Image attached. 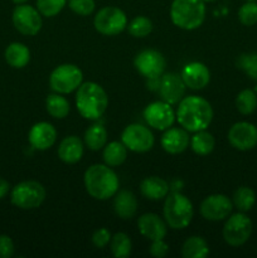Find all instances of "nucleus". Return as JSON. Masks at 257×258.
Listing matches in <instances>:
<instances>
[{"instance_id": "f257e3e1", "label": "nucleus", "mask_w": 257, "mask_h": 258, "mask_svg": "<svg viewBox=\"0 0 257 258\" xmlns=\"http://www.w3.org/2000/svg\"><path fill=\"white\" fill-rule=\"evenodd\" d=\"M176 120L189 133L206 130L213 120L211 103L199 96L181 98L176 111Z\"/></svg>"}, {"instance_id": "f03ea898", "label": "nucleus", "mask_w": 257, "mask_h": 258, "mask_svg": "<svg viewBox=\"0 0 257 258\" xmlns=\"http://www.w3.org/2000/svg\"><path fill=\"white\" fill-rule=\"evenodd\" d=\"M118 178L108 165L95 164L85 173V186L87 193L98 201H106L115 197L118 191Z\"/></svg>"}, {"instance_id": "7ed1b4c3", "label": "nucleus", "mask_w": 257, "mask_h": 258, "mask_svg": "<svg viewBox=\"0 0 257 258\" xmlns=\"http://www.w3.org/2000/svg\"><path fill=\"white\" fill-rule=\"evenodd\" d=\"M107 105L108 97L100 85L86 82L78 87L76 106L82 117L87 120H98L105 113Z\"/></svg>"}, {"instance_id": "20e7f679", "label": "nucleus", "mask_w": 257, "mask_h": 258, "mask_svg": "<svg viewBox=\"0 0 257 258\" xmlns=\"http://www.w3.org/2000/svg\"><path fill=\"white\" fill-rule=\"evenodd\" d=\"M170 18L171 22L181 29H197L203 24L206 18V3L203 0H173Z\"/></svg>"}, {"instance_id": "39448f33", "label": "nucleus", "mask_w": 257, "mask_h": 258, "mask_svg": "<svg viewBox=\"0 0 257 258\" xmlns=\"http://www.w3.org/2000/svg\"><path fill=\"white\" fill-rule=\"evenodd\" d=\"M193 204L180 193H171L164 203V218L173 229H183L189 226L193 218Z\"/></svg>"}, {"instance_id": "423d86ee", "label": "nucleus", "mask_w": 257, "mask_h": 258, "mask_svg": "<svg viewBox=\"0 0 257 258\" xmlns=\"http://www.w3.org/2000/svg\"><path fill=\"white\" fill-rule=\"evenodd\" d=\"M12 203L20 209H35L42 206L45 199V189L35 180H27L17 184L12 190Z\"/></svg>"}, {"instance_id": "0eeeda50", "label": "nucleus", "mask_w": 257, "mask_h": 258, "mask_svg": "<svg viewBox=\"0 0 257 258\" xmlns=\"http://www.w3.org/2000/svg\"><path fill=\"white\" fill-rule=\"evenodd\" d=\"M82 71L75 64H60L53 70L49 77V85L54 92L65 95L77 90L82 85Z\"/></svg>"}, {"instance_id": "6e6552de", "label": "nucleus", "mask_w": 257, "mask_h": 258, "mask_svg": "<svg viewBox=\"0 0 257 258\" xmlns=\"http://www.w3.org/2000/svg\"><path fill=\"white\" fill-rule=\"evenodd\" d=\"M96 30L103 35H117L127 27V18L116 7H105L98 10L93 20Z\"/></svg>"}, {"instance_id": "1a4fd4ad", "label": "nucleus", "mask_w": 257, "mask_h": 258, "mask_svg": "<svg viewBox=\"0 0 257 258\" xmlns=\"http://www.w3.org/2000/svg\"><path fill=\"white\" fill-rule=\"evenodd\" d=\"M251 233L252 222L243 212L229 217L223 227L224 241L232 247H239L246 243Z\"/></svg>"}, {"instance_id": "9d476101", "label": "nucleus", "mask_w": 257, "mask_h": 258, "mask_svg": "<svg viewBox=\"0 0 257 258\" xmlns=\"http://www.w3.org/2000/svg\"><path fill=\"white\" fill-rule=\"evenodd\" d=\"M121 143L134 153H146L154 146V135L145 126L133 123L122 131Z\"/></svg>"}, {"instance_id": "9b49d317", "label": "nucleus", "mask_w": 257, "mask_h": 258, "mask_svg": "<svg viewBox=\"0 0 257 258\" xmlns=\"http://www.w3.org/2000/svg\"><path fill=\"white\" fill-rule=\"evenodd\" d=\"M39 10L27 4H19L13 12V23L19 33L35 35L42 29V17Z\"/></svg>"}, {"instance_id": "f8f14e48", "label": "nucleus", "mask_w": 257, "mask_h": 258, "mask_svg": "<svg viewBox=\"0 0 257 258\" xmlns=\"http://www.w3.org/2000/svg\"><path fill=\"white\" fill-rule=\"evenodd\" d=\"M134 64L140 75L150 80V78H158L163 75L166 62L164 55L158 50L144 49L138 53Z\"/></svg>"}, {"instance_id": "ddd939ff", "label": "nucleus", "mask_w": 257, "mask_h": 258, "mask_svg": "<svg viewBox=\"0 0 257 258\" xmlns=\"http://www.w3.org/2000/svg\"><path fill=\"white\" fill-rule=\"evenodd\" d=\"M144 117L150 127L156 130H166L174 123L175 113L165 101H156L146 106L144 110Z\"/></svg>"}, {"instance_id": "4468645a", "label": "nucleus", "mask_w": 257, "mask_h": 258, "mask_svg": "<svg viewBox=\"0 0 257 258\" xmlns=\"http://www.w3.org/2000/svg\"><path fill=\"white\" fill-rule=\"evenodd\" d=\"M233 203L224 194H213L202 202L201 213L207 221L218 222L223 221L231 214Z\"/></svg>"}, {"instance_id": "2eb2a0df", "label": "nucleus", "mask_w": 257, "mask_h": 258, "mask_svg": "<svg viewBox=\"0 0 257 258\" xmlns=\"http://www.w3.org/2000/svg\"><path fill=\"white\" fill-rule=\"evenodd\" d=\"M229 144L239 151L252 150L257 146V127L251 122L241 121L229 128Z\"/></svg>"}, {"instance_id": "dca6fc26", "label": "nucleus", "mask_w": 257, "mask_h": 258, "mask_svg": "<svg viewBox=\"0 0 257 258\" xmlns=\"http://www.w3.org/2000/svg\"><path fill=\"white\" fill-rule=\"evenodd\" d=\"M185 83L181 76L176 73H165L159 78L158 92L161 100L165 101L169 105H175L180 102L185 93Z\"/></svg>"}, {"instance_id": "f3484780", "label": "nucleus", "mask_w": 257, "mask_h": 258, "mask_svg": "<svg viewBox=\"0 0 257 258\" xmlns=\"http://www.w3.org/2000/svg\"><path fill=\"white\" fill-rule=\"evenodd\" d=\"M57 139V131L54 126L49 122H38L30 128L28 140L32 148L44 151L52 148Z\"/></svg>"}, {"instance_id": "a211bd4d", "label": "nucleus", "mask_w": 257, "mask_h": 258, "mask_svg": "<svg viewBox=\"0 0 257 258\" xmlns=\"http://www.w3.org/2000/svg\"><path fill=\"white\" fill-rule=\"evenodd\" d=\"M186 87L191 90H203L211 81V72L208 67L201 62L188 63L180 73Z\"/></svg>"}, {"instance_id": "6ab92c4d", "label": "nucleus", "mask_w": 257, "mask_h": 258, "mask_svg": "<svg viewBox=\"0 0 257 258\" xmlns=\"http://www.w3.org/2000/svg\"><path fill=\"white\" fill-rule=\"evenodd\" d=\"M138 227L140 233L150 241L164 239V237L166 236V224L158 214H143L139 218Z\"/></svg>"}, {"instance_id": "aec40b11", "label": "nucleus", "mask_w": 257, "mask_h": 258, "mask_svg": "<svg viewBox=\"0 0 257 258\" xmlns=\"http://www.w3.org/2000/svg\"><path fill=\"white\" fill-rule=\"evenodd\" d=\"M189 145V135L185 128H166L161 136V146L169 154H180Z\"/></svg>"}, {"instance_id": "412c9836", "label": "nucleus", "mask_w": 257, "mask_h": 258, "mask_svg": "<svg viewBox=\"0 0 257 258\" xmlns=\"http://www.w3.org/2000/svg\"><path fill=\"white\" fill-rule=\"evenodd\" d=\"M83 155V144L77 136H67L58 148V156L66 164H76Z\"/></svg>"}, {"instance_id": "4be33fe9", "label": "nucleus", "mask_w": 257, "mask_h": 258, "mask_svg": "<svg viewBox=\"0 0 257 258\" xmlns=\"http://www.w3.org/2000/svg\"><path fill=\"white\" fill-rule=\"evenodd\" d=\"M115 213L122 219H130L138 211V199L130 190H120L113 199Z\"/></svg>"}, {"instance_id": "5701e85b", "label": "nucleus", "mask_w": 257, "mask_h": 258, "mask_svg": "<svg viewBox=\"0 0 257 258\" xmlns=\"http://www.w3.org/2000/svg\"><path fill=\"white\" fill-rule=\"evenodd\" d=\"M140 190L145 198L150 201H160L169 193V185L164 179L159 176H149L140 184Z\"/></svg>"}, {"instance_id": "b1692460", "label": "nucleus", "mask_w": 257, "mask_h": 258, "mask_svg": "<svg viewBox=\"0 0 257 258\" xmlns=\"http://www.w3.org/2000/svg\"><path fill=\"white\" fill-rule=\"evenodd\" d=\"M5 60L14 68H23L29 63L30 50L23 43H12L5 49Z\"/></svg>"}, {"instance_id": "393cba45", "label": "nucleus", "mask_w": 257, "mask_h": 258, "mask_svg": "<svg viewBox=\"0 0 257 258\" xmlns=\"http://www.w3.org/2000/svg\"><path fill=\"white\" fill-rule=\"evenodd\" d=\"M209 254V247L202 237H190L181 247V256L184 258H206Z\"/></svg>"}, {"instance_id": "a878e982", "label": "nucleus", "mask_w": 257, "mask_h": 258, "mask_svg": "<svg viewBox=\"0 0 257 258\" xmlns=\"http://www.w3.org/2000/svg\"><path fill=\"white\" fill-rule=\"evenodd\" d=\"M127 149L120 141H112L103 150V161L108 166H118L126 160Z\"/></svg>"}, {"instance_id": "bb28decb", "label": "nucleus", "mask_w": 257, "mask_h": 258, "mask_svg": "<svg viewBox=\"0 0 257 258\" xmlns=\"http://www.w3.org/2000/svg\"><path fill=\"white\" fill-rule=\"evenodd\" d=\"M214 145H216V141H214L213 135L204 130L196 133V135L190 140L191 150L202 156L211 154L213 151Z\"/></svg>"}, {"instance_id": "cd10ccee", "label": "nucleus", "mask_w": 257, "mask_h": 258, "mask_svg": "<svg viewBox=\"0 0 257 258\" xmlns=\"http://www.w3.org/2000/svg\"><path fill=\"white\" fill-rule=\"evenodd\" d=\"M85 143L91 150H100L107 143V131L102 125H92L86 131Z\"/></svg>"}, {"instance_id": "c85d7f7f", "label": "nucleus", "mask_w": 257, "mask_h": 258, "mask_svg": "<svg viewBox=\"0 0 257 258\" xmlns=\"http://www.w3.org/2000/svg\"><path fill=\"white\" fill-rule=\"evenodd\" d=\"M45 108L54 118H65L70 113V102L60 93L49 95L45 100Z\"/></svg>"}, {"instance_id": "c756f323", "label": "nucleus", "mask_w": 257, "mask_h": 258, "mask_svg": "<svg viewBox=\"0 0 257 258\" xmlns=\"http://www.w3.org/2000/svg\"><path fill=\"white\" fill-rule=\"evenodd\" d=\"M256 203V194L248 186H239L233 194V204L239 212L251 211Z\"/></svg>"}, {"instance_id": "7c9ffc66", "label": "nucleus", "mask_w": 257, "mask_h": 258, "mask_svg": "<svg viewBox=\"0 0 257 258\" xmlns=\"http://www.w3.org/2000/svg\"><path fill=\"white\" fill-rule=\"evenodd\" d=\"M236 107L242 115H251L257 108V93L252 90H243L237 95Z\"/></svg>"}, {"instance_id": "2f4dec72", "label": "nucleus", "mask_w": 257, "mask_h": 258, "mask_svg": "<svg viewBox=\"0 0 257 258\" xmlns=\"http://www.w3.org/2000/svg\"><path fill=\"white\" fill-rule=\"evenodd\" d=\"M111 252L117 258H126L131 253V239L126 233H116L111 238Z\"/></svg>"}, {"instance_id": "473e14b6", "label": "nucleus", "mask_w": 257, "mask_h": 258, "mask_svg": "<svg viewBox=\"0 0 257 258\" xmlns=\"http://www.w3.org/2000/svg\"><path fill=\"white\" fill-rule=\"evenodd\" d=\"M128 33L135 38H144L149 35L153 30V23L149 18L143 17H136L128 24Z\"/></svg>"}, {"instance_id": "72a5a7b5", "label": "nucleus", "mask_w": 257, "mask_h": 258, "mask_svg": "<svg viewBox=\"0 0 257 258\" xmlns=\"http://www.w3.org/2000/svg\"><path fill=\"white\" fill-rule=\"evenodd\" d=\"M237 66L249 78L257 81V53H244L237 59Z\"/></svg>"}, {"instance_id": "f704fd0d", "label": "nucleus", "mask_w": 257, "mask_h": 258, "mask_svg": "<svg viewBox=\"0 0 257 258\" xmlns=\"http://www.w3.org/2000/svg\"><path fill=\"white\" fill-rule=\"evenodd\" d=\"M67 4V0H37V8L42 15L52 18L62 12Z\"/></svg>"}, {"instance_id": "c9c22d12", "label": "nucleus", "mask_w": 257, "mask_h": 258, "mask_svg": "<svg viewBox=\"0 0 257 258\" xmlns=\"http://www.w3.org/2000/svg\"><path fill=\"white\" fill-rule=\"evenodd\" d=\"M238 19L246 27H252L257 23V3L246 2L238 10Z\"/></svg>"}, {"instance_id": "e433bc0d", "label": "nucleus", "mask_w": 257, "mask_h": 258, "mask_svg": "<svg viewBox=\"0 0 257 258\" xmlns=\"http://www.w3.org/2000/svg\"><path fill=\"white\" fill-rule=\"evenodd\" d=\"M68 7L76 14L81 15V17H87V15L92 14L96 4L95 0H70Z\"/></svg>"}, {"instance_id": "4c0bfd02", "label": "nucleus", "mask_w": 257, "mask_h": 258, "mask_svg": "<svg viewBox=\"0 0 257 258\" xmlns=\"http://www.w3.org/2000/svg\"><path fill=\"white\" fill-rule=\"evenodd\" d=\"M110 241L111 234L106 228L97 229V231H95V233L92 234V243L95 244L97 248H103V247L107 246Z\"/></svg>"}, {"instance_id": "58836bf2", "label": "nucleus", "mask_w": 257, "mask_h": 258, "mask_svg": "<svg viewBox=\"0 0 257 258\" xmlns=\"http://www.w3.org/2000/svg\"><path fill=\"white\" fill-rule=\"evenodd\" d=\"M14 254V243L12 238L5 234H0V258H10Z\"/></svg>"}, {"instance_id": "ea45409f", "label": "nucleus", "mask_w": 257, "mask_h": 258, "mask_svg": "<svg viewBox=\"0 0 257 258\" xmlns=\"http://www.w3.org/2000/svg\"><path fill=\"white\" fill-rule=\"evenodd\" d=\"M169 253V246L163 239H156L153 241L150 246V254L156 258H163Z\"/></svg>"}, {"instance_id": "a19ab883", "label": "nucleus", "mask_w": 257, "mask_h": 258, "mask_svg": "<svg viewBox=\"0 0 257 258\" xmlns=\"http://www.w3.org/2000/svg\"><path fill=\"white\" fill-rule=\"evenodd\" d=\"M9 189H10L9 183H8L5 179L0 178V199H3L5 196H7L8 191H9Z\"/></svg>"}, {"instance_id": "79ce46f5", "label": "nucleus", "mask_w": 257, "mask_h": 258, "mask_svg": "<svg viewBox=\"0 0 257 258\" xmlns=\"http://www.w3.org/2000/svg\"><path fill=\"white\" fill-rule=\"evenodd\" d=\"M13 2H14L15 4L19 5V4H24V3L28 2V0H13Z\"/></svg>"}, {"instance_id": "37998d69", "label": "nucleus", "mask_w": 257, "mask_h": 258, "mask_svg": "<svg viewBox=\"0 0 257 258\" xmlns=\"http://www.w3.org/2000/svg\"><path fill=\"white\" fill-rule=\"evenodd\" d=\"M204 3H213V2H216V0H203Z\"/></svg>"}, {"instance_id": "c03bdc74", "label": "nucleus", "mask_w": 257, "mask_h": 258, "mask_svg": "<svg viewBox=\"0 0 257 258\" xmlns=\"http://www.w3.org/2000/svg\"><path fill=\"white\" fill-rule=\"evenodd\" d=\"M246 2H257V0H246Z\"/></svg>"}, {"instance_id": "a18cd8bd", "label": "nucleus", "mask_w": 257, "mask_h": 258, "mask_svg": "<svg viewBox=\"0 0 257 258\" xmlns=\"http://www.w3.org/2000/svg\"><path fill=\"white\" fill-rule=\"evenodd\" d=\"M254 92L257 93V85H256V87H254Z\"/></svg>"}]
</instances>
